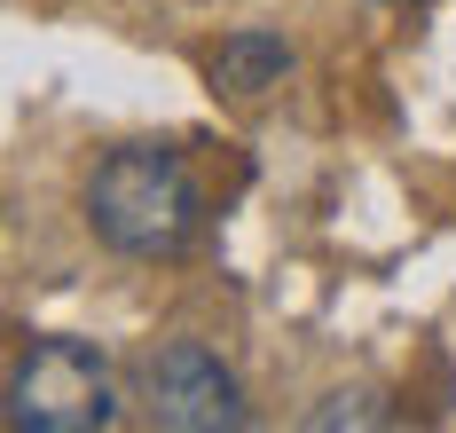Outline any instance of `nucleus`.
<instances>
[{"mask_svg": "<svg viewBox=\"0 0 456 433\" xmlns=\"http://www.w3.org/2000/svg\"><path fill=\"white\" fill-rule=\"evenodd\" d=\"M87 229L126 260H174L205 237V190L182 150L134 143L110 150L87 182Z\"/></svg>", "mask_w": 456, "mask_h": 433, "instance_id": "1", "label": "nucleus"}, {"mask_svg": "<svg viewBox=\"0 0 456 433\" xmlns=\"http://www.w3.org/2000/svg\"><path fill=\"white\" fill-rule=\"evenodd\" d=\"M118 371L94 339H32L8 371V426L16 433H102L118 426Z\"/></svg>", "mask_w": 456, "mask_h": 433, "instance_id": "2", "label": "nucleus"}, {"mask_svg": "<svg viewBox=\"0 0 456 433\" xmlns=\"http://www.w3.org/2000/svg\"><path fill=\"white\" fill-rule=\"evenodd\" d=\"M142 394H150V418H158L166 433H236L244 418H252L236 371H228L205 339H174V347H158Z\"/></svg>", "mask_w": 456, "mask_h": 433, "instance_id": "3", "label": "nucleus"}, {"mask_svg": "<svg viewBox=\"0 0 456 433\" xmlns=\"http://www.w3.org/2000/svg\"><path fill=\"white\" fill-rule=\"evenodd\" d=\"M283 71H291V55H283V40H268V32H236L221 48V87H236V95H260Z\"/></svg>", "mask_w": 456, "mask_h": 433, "instance_id": "4", "label": "nucleus"}, {"mask_svg": "<svg viewBox=\"0 0 456 433\" xmlns=\"http://www.w3.org/2000/svg\"><path fill=\"white\" fill-rule=\"evenodd\" d=\"M307 426H386V410H378V394H330Z\"/></svg>", "mask_w": 456, "mask_h": 433, "instance_id": "5", "label": "nucleus"}]
</instances>
